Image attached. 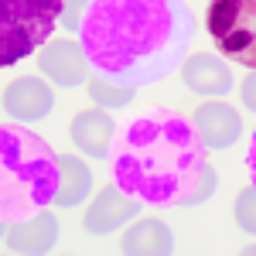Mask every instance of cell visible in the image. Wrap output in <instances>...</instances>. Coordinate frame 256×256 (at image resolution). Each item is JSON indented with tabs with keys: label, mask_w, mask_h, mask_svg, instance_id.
Returning <instances> with one entry per match:
<instances>
[{
	"label": "cell",
	"mask_w": 256,
	"mask_h": 256,
	"mask_svg": "<svg viewBox=\"0 0 256 256\" xmlns=\"http://www.w3.org/2000/svg\"><path fill=\"white\" fill-rule=\"evenodd\" d=\"M79 34L102 79L140 89L184 58L195 18L184 0H89Z\"/></svg>",
	"instance_id": "obj_1"
},
{
	"label": "cell",
	"mask_w": 256,
	"mask_h": 256,
	"mask_svg": "<svg viewBox=\"0 0 256 256\" xmlns=\"http://www.w3.org/2000/svg\"><path fill=\"white\" fill-rule=\"evenodd\" d=\"M202 150L205 144L198 137L195 123L168 110H154L123 130L113 171L120 188L134 192L140 202L181 205L195 192L198 174L205 168Z\"/></svg>",
	"instance_id": "obj_2"
},
{
	"label": "cell",
	"mask_w": 256,
	"mask_h": 256,
	"mask_svg": "<svg viewBox=\"0 0 256 256\" xmlns=\"http://www.w3.org/2000/svg\"><path fill=\"white\" fill-rule=\"evenodd\" d=\"M58 188V154L31 130L0 126V216L4 222L34 216Z\"/></svg>",
	"instance_id": "obj_3"
},
{
	"label": "cell",
	"mask_w": 256,
	"mask_h": 256,
	"mask_svg": "<svg viewBox=\"0 0 256 256\" xmlns=\"http://www.w3.org/2000/svg\"><path fill=\"white\" fill-rule=\"evenodd\" d=\"M65 0H0V65L10 68L48 44Z\"/></svg>",
	"instance_id": "obj_4"
},
{
	"label": "cell",
	"mask_w": 256,
	"mask_h": 256,
	"mask_svg": "<svg viewBox=\"0 0 256 256\" xmlns=\"http://www.w3.org/2000/svg\"><path fill=\"white\" fill-rule=\"evenodd\" d=\"M205 31L218 55L256 68V0H208Z\"/></svg>",
	"instance_id": "obj_5"
},
{
	"label": "cell",
	"mask_w": 256,
	"mask_h": 256,
	"mask_svg": "<svg viewBox=\"0 0 256 256\" xmlns=\"http://www.w3.org/2000/svg\"><path fill=\"white\" fill-rule=\"evenodd\" d=\"M38 72L62 89H76L82 82H89V58H86L82 41L72 38L48 41L38 52Z\"/></svg>",
	"instance_id": "obj_6"
},
{
	"label": "cell",
	"mask_w": 256,
	"mask_h": 256,
	"mask_svg": "<svg viewBox=\"0 0 256 256\" xmlns=\"http://www.w3.org/2000/svg\"><path fill=\"white\" fill-rule=\"evenodd\" d=\"M58 239V218L52 212H34L28 218L4 222V250L20 256H44Z\"/></svg>",
	"instance_id": "obj_7"
},
{
	"label": "cell",
	"mask_w": 256,
	"mask_h": 256,
	"mask_svg": "<svg viewBox=\"0 0 256 256\" xmlns=\"http://www.w3.org/2000/svg\"><path fill=\"white\" fill-rule=\"evenodd\" d=\"M140 205H144L140 198H126L116 184H106V188L92 198V205L86 208L82 229H86L89 236H110V232H116L123 222H130V218L140 216Z\"/></svg>",
	"instance_id": "obj_8"
},
{
	"label": "cell",
	"mask_w": 256,
	"mask_h": 256,
	"mask_svg": "<svg viewBox=\"0 0 256 256\" xmlns=\"http://www.w3.org/2000/svg\"><path fill=\"white\" fill-rule=\"evenodd\" d=\"M55 96L48 89V82L34 79V76H20L4 89V113L18 123H38L52 113Z\"/></svg>",
	"instance_id": "obj_9"
},
{
	"label": "cell",
	"mask_w": 256,
	"mask_h": 256,
	"mask_svg": "<svg viewBox=\"0 0 256 256\" xmlns=\"http://www.w3.org/2000/svg\"><path fill=\"white\" fill-rule=\"evenodd\" d=\"M192 123H195L198 137L208 150H229L242 137V116L229 102H202Z\"/></svg>",
	"instance_id": "obj_10"
},
{
	"label": "cell",
	"mask_w": 256,
	"mask_h": 256,
	"mask_svg": "<svg viewBox=\"0 0 256 256\" xmlns=\"http://www.w3.org/2000/svg\"><path fill=\"white\" fill-rule=\"evenodd\" d=\"M181 82L195 96H226L236 79H232V68L226 58L198 52V55H188L181 62Z\"/></svg>",
	"instance_id": "obj_11"
},
{
	"label": "cell",
	"mask_w": 256,
	"mask_h": 256,
	"mask_svg": "<svg viewBox=\"0 0 256 256\" xmlns=\"http://www.w3.org/2000/svg\"><path fill=\"white\" fill-rule=\"evenodd\" d=\"M68 134H72V144L86 158L106 160L110 147H113V137H116V123H113V116L106 110H82L79 116L72 120Z\"/></svg>",
	"instance_id": "obj_12"
},
{
	"label": "cell",
	"mask_w": 256,
	"mask_h": 256,
	"mask_svg": "<svg viewBox=\"0 0 256 256\" xmlns=\"http://www.w3.org/2000/svg\"><path fill=\"white\" fill-rule=\"evenodd\" d=\"M120 253H126V256H168V253H174V236H171L168 222H160V218H140V222H134L123 232Z\"/></svg>",
	"instance_id": "obj_13"
},
{
	"label": "cell",
	"mask_w": 256,
	"mask_h": 256,
	"mask_svg": "<svg viewBox=\"0 0 256 256\" xmlns=\"http://www.w3.org/2000/svg\"><path fill=\"white\" fill-rule=\"evenodd\" d=\"M89 188H92V174H89V168L82 164V158H76V154H58V188H55L52 205H58V208H76V205L86 202Z\"/></svg>",
	"instance_id": "obj_14"
},
{
	"label": "cell",
	"mask_w": 256,
	"mask_h": 256,
	"mask_svg": "<svg viewBox=\"0 0 256 256\" xmlns=\"http://www.w3.org/2000/svg\"><path fill=\"white\" fill-rule=\"evenodd\" d=\"M86 86H89V99L96 102L99 110H123V106H130L134 96H137V89H130V86H116V82L102 79V76H92Z\"/></svg>",
	"instance_id": "obj_15"
},
{
	"label": "cell",
	"mask_w": 256,
	"mask_h": 256,
	"mask_svg": "<svg viewBox=\"0 0 256 256\" xmlns=\"http://www.w3.org/2000/svg\"><path fill=\"white\" fill-rule=\"evenodd\" d=\"M232 218H236V226L242 232L256 236V184L242 188L236 195V202H232Z\"/></svg>",
	"instance_id": "obj_16"
},
{
	"label": "cell",
	"mask_w": 256,
	"mask_h": 256,
	"mask_svg": "<svg viewBox=\"0 0 256 256\" xmlns=\"http://www.w3.org/2000/svg\"><path fill=\"white\" fill-rule=\"evenodd\" d=\"M212 195H216V171H212V168L205 164V168H202V174H198L195 192H192V195L184 198L181 205H184V208H195V205H202V202H208Z\"/></svg>",
	"instance_id": "obj_17"
},
{
	"label": "cell",
	"mask_w": 256,
	"mask_h": 256,
	"mask_svg": "<svg viewBox=\"0 0 256 256\" xmlns=\"http://www.w3.org/2000/svg\"><path fill=\"white\" fill-rule=\"evenodd\" d=\"M86 10H89V0H65V4H62L58 28H65V31H82V18H86Z\"/></svg>",
	"instance_id": "obj_18"
},
{
	"label": "cell",
	"mask_w": 256,
	"mask_h": 256,
	"mask_svg": "<svg viewBox=\"0 0 256 256\" xmlns=\"http://www.w3.org/2000/svg\"><path fill=\"white\" fill-rule=\"evenodd\" d=\"M239 99H242V106H246L250 113H256V68H250V76L242 79V86H239Z\"/></svg>",
	"instance_id": "obj_19"
},
{
	"label": "cell",
	"mask_w": 256,
	"mask_h": 256,
	"mask_svg": "<svg viewBox=\"0 0 256 256\" xmlns=\"http://www.w3.org/2000/svg\"><path fill=\"white\" fill-rule=\"evenodd\" d=\"M250 168H253V178H256V137H253V147H250Z\"/></svg>",
	"instance_id": "obj_20"
},
{
	"label": "cell",
	"mask_w": 256,
	"mask_h": 256,
	"mask_svg": "<svg viewBox=\"0 0 256 256\" xmlns=\"http://www.w3.org/2000/svg\"><path fill=\"white\" fill-rule=\"evenodd\" d=\"M246 253H256V246H250V250H246Z\"/></svg>",
	"instance_id": "obj_21"
}]
</instances>
